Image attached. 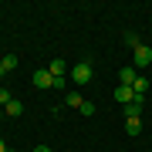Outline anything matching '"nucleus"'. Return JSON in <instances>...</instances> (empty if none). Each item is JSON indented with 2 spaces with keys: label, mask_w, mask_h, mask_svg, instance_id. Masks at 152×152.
<instances>
[{
  "label": "nucleus",
  "mask_w": 152,
  "mask_h": 152,
  "mask_svg": "<svg viewBox=\"0 0 152 152\" xmlns=\"http://www.w3.org/2000/svg\"><path fill=\"white\" fill-rule=\"evenodd\" d=\"M34 85H37V88H54V75H51L48 68L34 71Z\"/></svg>",
  "instance_id": "nucleus-3"
},
{
  "label": "nucleus",
  "mask_w": 152,
  "mask_h": 152,
  "mask_svg": "<svg viewBox=\"0 0 152 152\" xmlns=\"http://www.w3.org/2000/svg\"><path fill=\"white\" fill-rule=\"evenodd\" d=\"M115 102H118V105H129V102H135V91H132L129 85H118V88H115Z\"/></svg>",
  "instance_id": "nucleus-4"
},
{
  "label": "nucleus",
  "mask_w": 152,
  "mask_h": 152,
  "mask_svg": "<svg viewBox=\"0 0 152 152\" xmlns=\"http://www.w3.org/2000/svg\"><path fill=\"white\" fill-rule=\"evenodd\" d=\"M14 102V95H10V88H0V108H7V105Z\"/></svg>",
  "instance_id": "nucleus-11"
},
{
  "label": "nucleus",
  "mask_w": 152,
  "mask_h": 152,
  "mask_svg": "<svg viewBox=\"0 0 152 152\" xmlns=\"http://www.w3.org/2000/svg\"><path fill=\"white\" fill-rule=\"evenodd\" d=\"M34 152H51V145H34Z\"/></svg>",
  "instance_id": "nucleus-15"
},
{
  "label": "nucleus",
  "mask_w": 152,
  "mask_h": 152,
  "mask_svg": "<svg viewBox=\"0 0 152 152\" xmlns=\"http://www.w3.org/2000/svg\"><path fill=\"white\" fill-rule=\"evenodd\" d=\"M64 102L71 105V108H81V102H85V98L78 95V91H68V98H64Z\"/></svg>",
  "instance_id": "nucleus-10"
},
{
  "label": "nucleus",
  "mask_w": 152,
  "mask_h": 152,
  "mask_svg": "<svg viewBox=\"0 0 152 152\" xmlns=\"http://www.w3.org/2000/svg\"><path fill=\"white\" fill-rule=\"evenodd\" d=\"M0 152H10V149H7V142H4V139H0Z\"/></svg>",
  "instance_id": "nucleus-17"
},
{
  "label": "nucleus",
  "mask_w": 152,
  "mask_h": 152,
  "mask_svg": "<svg viewBox=\"0 0 152 152\" xmlns=\"http://www.w3.org/2000/svg\"><path fill=\"white\" fill-rule=\"evenodd\" d=\"M125 132H129V135H139V132H142V122L139 118H129V122H125Z\"/></svg>",
  "instance_id": "nucleus-9"
},
{
  "label": "nucleus",
  "mask_w": 152,
  "mask_h": 152,
  "mask_svg": "<svg viewBox=\"0 0 152 152\" xmlns=\"http://www.w3.org/2000/svg\"><path fill=\"white\" fill-rule=\"evenodd\" d=\"M48 71H51V75H54V78H64V71H68V61L54 58V61H51V64H48Z\"/></svg>",
  "instance_id": "nucleus-7"
},
{
  "label": "nucleus",
  "mask_w": 152,
  "mask_h": 152,
  "mask_svg": "<svg viewBox=\"0 0 152 152\" xmlns=\"http://www.w3.org/2000/svg\"><path fill=\"white\" fill-rule=\"evenodd\" d=\"M4 64H7V71H14V68H17V58H14V54H7V58H4Z\"/></svg>",
  "instance_id": "nucleus-14"
},
{
  "label": "nucleus",
  "mask_w": 152,
  "mask_h": 152,
  "mask_svg": "<svg viewBox=\"0 0 152 152\" xmlns=\"http://www.w3.org/2000/svg\"><path fill=\"white\" fill-rule=\"evenodd\" d=\"M71 81L75 85H88L91 81V61H81V64L71 68Z\"/></svg>",
  "instance_id": "nucleus-1"
},
{
  "label": "nucleus",
  "mask_w": 152,
  "mask_h": 152,
  "mask_svg": "<svg viewBox=\"0 0 152 152\" xmlns=\"http://www.w3.org/2000/svg\"><path fill=\"white\" fill-rule=\"evenodd\" d=\"M132 54H135L132 68H149V64H152V48H149V44H139V48L132 51Z\"/></svg>",
  "instance_id": "nucleus-2"
},
{
  "label": "nucleus",
  "mask_w": 152,
  "mask_h": 152,
  "mask_svg": "<svg viewBox=\"0 0 152 152\" xmlns=\"http://www.w3.org/2000/svg\"><path fill=\"white\" fill-rule=\"evenodd\" d=\"M78 112H81V115H95V105H91V102H81V108H78Z\"/></svg>",
  "instance_id": "nucleus-13"
},
{
  "label": "nucleus",
  "mask_w": 152,
  "mask_h": 152,
  "mask_svg": "<svg viewBox=\"0 0 152 152\" xmlns=\"http://www.w3.org/2000/svg\"><path fill=\"white\" fill-rule=\"evenodd\" d=\"M125 44H129V48H132V51H135V48H139V44H142V41L135 37V34H125Z\"/></svg>",
  "instance_id": "nucleus-12"
},
{
  "label": "nucleus",
  "mask_w": 152,
  "mask_h": 152,
  "mask_svg": "<svg viewBox=\"0 0 152 152\" xmlns=\"http://www.w3.org/2000/svg\"><path fill=\"white\" fill-rule=\"evenodd\" d=\"M125 108V122L129 118H142V98H135V102H129V105H122Z\"/></svg>",
  "instance_id": "nucleus-5"
},
{
  "label": "nucleus",
  "mask_w": 152,
  "mask_h": 152,
  "mask_svg": "<svg viewBox=\"0 0 152 152\" xmlns=\"http://www.w3.org/2000/svg\"><path fill=\"white\" fill-rule=\"evenodd\" d=\"M7 75V64H4V58H0V78H4Z\"/></svg>",
  "instance_id": "nucleus-16"
},
{
  "label": "nucleus",
  "mask_w": 152,
  "mask_h": 152,
  "mask_svg": "<svg viewBox=\"0 0 152 152\" xmlns=\"http://www.w3.org/2000/svg\"><path fill=\"white\" fill-rule=\"evenodd\" d=\"M135 78H139V75H135V68H132V64H125V68L118 71V81H122V85H129V88L135 85Z\"/></svg>",
  "instance_id": "nucleus-6"
},
{
  "label": "nucleus",
  "mask_w": 152,
  "mask_h": 152,
  "mask_svg": "<svg viewBox=\"0 0 152 152\" xmlns=\"http://www.w3.org/2000/svg\"><path fill=\"white\" fill-rule=\"evenodd\" d=\"M20 112H24V105L17 102V98H14L10 105H7V108H4V115H10V118H17V115H20Z\"/></svg>",
  "instance_id": "nucleus-8"
},
{
  "label": "nucleus",
  "mask_w": 152,
  "mask_h": 152,
  "mask_svg": "<svg viewBox=\"0 0 152 152\" xmlns=\"http://www.w3.org/2000/svg\"><path fill=\"white\" fill-rule=\"evenodd\" d=\"M0 115H4V108H0Z\"/></svg>",
  "instance_id": "nucleus-18"
}]
</instances>
